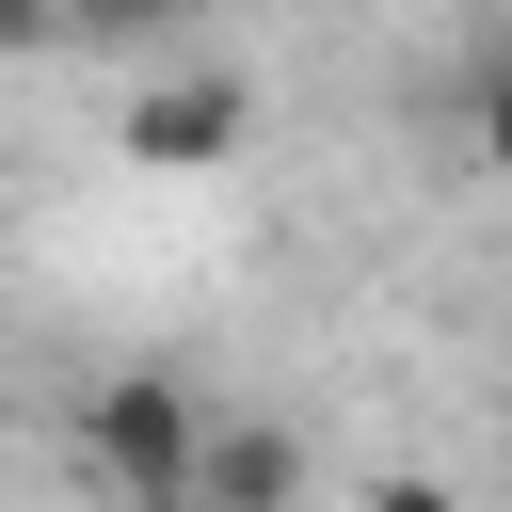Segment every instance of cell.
I'll use <instances>...</instances> for the list:
<instances>
[{
  "label": "cell",
  "mask_w": 512,
  "mask_h": 512,
  "mask_svg": "<svg viewBox=\"0 0 512 512\" xmlns=\"http://www.w3.org/2000/svg\"><path fill=\"white\" fill-rule=\"evenodd\" d=\"M80 448H96L112 512H192V448H208V400H192L176 368H112V384L80 400Z\"/></svg>",
  "instance_id": "cell-1"
},
{
  "label": "cell",
  "mask_w": 512,
  "mask_h": 512,
  "mask_svg": "<svg viewBox=\"0 0 512 512\" xmlns=\"http://www.w3.org/2000/svg\"><path fill=\"white\" fill-rule=\"evenodd\" d=\"M240 128H256V80H240V64H176V80H128V160H144V176H208Z\"/></svg>",
  "instance_id": "cell-2"
},
{
  "label": "cell",
  "mask_w": 512,
  "mask_h": 512,
  "mask_svg": "<svg viewBox=\"0 0 512 512\" xmlns=\"http://www.w3.org/2000/svg\"><path fill=\"white\" fill-rule=\"evenodd\" d=\"M192 512H304V432H272V416H208V448H192Z\"/></svg>",
  "instance_id": "cell-3"
},
{
  "label": "cell",
  "mask_w": 512,
  "mask_h": 512,
  "mask_svg": "<svg viewBox=\"0 0 512 512\" xmlns=\"http://www.w3.org/2000/svg\"><path fill=\"white\" fill-rule=\"evenodd\" d=\"M208 0H64V32H96V48H160V32H192Z\"/></svg>",
  "instance_id": "cell-4"
},
{
  "label": "cell",
  "mask_w": 512,
  "mask_h": 512,
  "mask_svg": "<svg viewBox=\"0 0 512 512\" xmlns=\"http://www.w3.org/2000/svg\"><path fill=\"white\" fill-rule=\"evenodd\" d=\"M352 512H464V496H448V480H416V464H384V480H368Z\"/></svg>",
  "instance_id": "cell-5"
},
{
  "label": "cell",
  "mask_w": 512,
  "mask_h": 512,
  "mask_svg": "<svg viewBox=\"0 0 512 512\" xmlns=\"http://www.w3.org/2000/svg\"><path fill=\"white\" fill-rule=\"evenodd\" d=\"M480 160H496V176H512V48H496V64H480Z\"/></svg>",
  "instance_id": "cell-6"
},
{
  "label": "cell",
  "mask_w": 512,
  "mask_h": 512,
  "mask_svg": "<svg viewBox=\"0 0 512 512\" xmlns=\"http://www.w3.org/2000/svg\"><path fill=\"white\" fill-rule=\"evenodd\" d=\"M0 48H64V0H0Z\"/></svg>",
  "instance_id": "cell-7"
}]
</instances>
